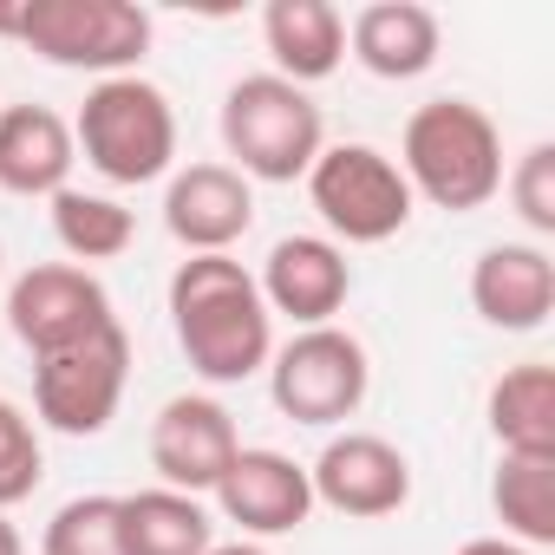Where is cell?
<instances>
[{
    "mask_svg": "<svg viewBox=\"0 0 555 555\" xmlns=\"http://www.w3.org/2000/svg\"><path fill=\"white\" fill-rule=\"evenodd\" d=\"M170 327L196 379L242 386L268 373L274 353V314L255 288V274L235 255H190L170 274Z\"/></svg>",
    "mask_w": 555,
    "mask_h": 555,
    "instance_id": "obj_1",
    "label": "cell"
},
{
    "mask_svg": "<svg viewBox=\"0 0 555 555\" xmlns=\"http://www.w3.org/2000/svg\"><path fill=\"white\" fill-rule=\"evenodd\" d=\"M399 177L431 209L470 216L503 190V131L470 99H431L399 131Z\"/></svg>",
    "mask_w": 555,
    "mask_h": 555,
    "instance_id": "obj_2",
    "label": "cell"
},
{
    "mask_svg": "<svg viewBox=\"0 0 555 555\" xmlns=\"http://www.w3.org/2000/svg\"><path fill=\"white\" fill-rule=\"evenodd\" d=\"M222 151L248 183H295L327 151L321 105L274 73H248L222 92Z\"/></svg>",
    "mask_w": 555,
    "mask_h": 555,
    "instance_id": "obj_3",
    "label": "cell"
},
{
    "mask_svg": "<svg viewBox=\"0 0 555 555\" xmlns=\"http://www.w3.org/2000/svg\"><path fill=\"white\" fill-rule=\"evenodd\" d=\"M73 144H79V157H86L105 183L138 190V183L170 177V164H177V112H170V99H164L151 79H138V73L99 79V86L86 92L79 118H73Z\"/></svg>",
    "mask_w": 555,
    "mask_h": 555,
    "instance_id": "obj_4",
    "label": "cell"
},
{
    "mask_svg": "<svg viewBox=\"0 0 555 555\" xmlns=\"http://www.w3.org/2000/svg\"><path fill=\"white\" fill-rule=\"evenodd\" d=\"M14 40L34 47L47 66L125 79L151 53V14L131 0H21Z\"/></svg>",
    "mask_w": 555,
    "mask_h": 555,
    "instance_id": "obj_5",
    "label": "cell"
},
{
    "mask_svg": "<svg viewBox=\"0 0 555 555\" xmlns=\"http://www.w3.org/2000/svg\"><path fill=\"white\" fill-rule=\"evenodd\" d=\"M373 392V360L347 327H301L268 353V399L295 425H347Z\"/></svg>",
    "mask_w": 555,
    "mask_h": 555,
    "instance_id": "obj_6",
    "label": "cell"
},
{
    "mask_svg": "<svg viewBox=\"0 0 555 555\" xmlns=\"http://www.w3.org/2000/svg\"><path fill=\"white\" fill-rule=\"evenodd\" d=\"M301 183H308V203L321 209V222L340 242H360V248L392 242L412 222V203H418L412 183L399 177V164L379 144H327Z\"/></svg>",
    "mask_w": 555,
    "mask_h": 555,
    "instance_id": "obj_7",
    "label": "cell"
},
{
    "mask_svg": "<svg viewBox=\"0 0 555 555\" xmlns=\"http://www.w3.org/2000/svg\"><path fill=\"white\" fill-rule=\"evenodd\" d=\"M125 386H131V334L125 327H105L66 353L34 360V412L60 438H99L118 418Z\"/></svg>",
    "mask_w": 555,
    "mask_h": 555,
    "instance_id": "obj_8",
    "label": "cell"
},
{
    "mask_svg": "<svg viewBox=\"0 0 555 555\" xmlns=\"http://www.w3.org/2000/svg\"><path fill=\"white\" fill-rule=\"evenodd\" d=\"M8 327H14V340L34 360H47V353H66L79 340L118 327V314H112V295H105V282L92 268L40 261V268H27L21 282L8 288Z\"/></svg>",
    "mask_w": 555,
    "mask_h": 555,
    "instance_id": "obj_9",
    "label": "cell"
},
{
    "mask_svg": "<svg viewBox=\"0 0 555 555\" xmlns=\"http://www.w3.org/2000/svg\"><path fill=\"white\" fill-rule=\"evenodd\" d=\"M308 483H314V503H327L334 516H353V522H379L412 503V464L379 431L327 438L321 457L308 464Z\"/></svg>",
    "mask_w": 555,
    "mask_h": 555,
    "instance_id": "obj_10",
    "label": "cell"
},
{
    "mask_svg": "<svg viewBox=\"0 0 555 555\" xmlns=\"http://www.w3.org/2000/svg\"><path fill=\"white\" fill-rule=\"evenodd\" d=\"M235 451H242V431H235L229 405L209 392H177L151 418V470L164 477V490L209 496L222 483V470L235 464Z\"/></svg>",
    "mask_w": 555,
    "mask_h": 555,
    "instance_id": "obj_11",
    "label": "cell"
},
{
    "mask_svg": "<svg viewBox=\"0 0 555 555\" xmlns=\"http://www.w3.org/2000/svg\"><path fill=\"white\" fill-rule=\"evenodd\" d=\"M209 496H216L222 522L242 529V542L248 535H288V529H301L314 516L308 464H295L288 451H268V444H242Z\"/></svg>",
    "mask_w": 555,
    "mask_h": 555,
    "instance_id": "obj_12",
    "label": "cell"
},
{
    "mask_svg": "<svg viewBox=\"0 0 555 555\" xmlns=\"http://www.w3.org/2000/svg\"><path fill=\"white\" fill-rule=\"evenodd\" d=\"M255 288L268 314H288L295 327H334V314L353 295V268L334 235H282L268 248Z\"/></svg>",
    "mask_w": 555,
    "mask_h": 555,
    "instance_id": "obj_13",
    "label": "cell"
},
{
    "mask_svg": "<svg viewBox=\"0 0 555 555\" xmlns=\"http://www.w3.org/2000/svg\"><path fill=\"white\" fill-rule=\"evenodd\" d=\"M255 222V183L235 164H183L164 183V229L190 255H229Z\"/></svg>",
    "mask_w": 555,
    "mask_h": 555,
    "instance_id": "obj_14",
    "label": "cell"
},
{
    "mask_svg": "<svg viewBox=\"0 0 555 555\" xmlns=\"http://www.w3.org/2000/svg\"><path fill=\"white\" fill-rule=\"evenodd\" d=\"M470 308L503 334H535L555 314V261L535 242H496L470 268Z\"/></svg>",
    "mask_w": 555,
    "mask_h": 555,
    "instance_id": "obj_15",
    "label": "cell"
},
{
    "mask_svg": "<svg viewBox=\"0 0 555 555\" xmlns=\"http://www.w3.org/2000/svg\"><path fill=\"white\" fill-rule=\"evenodd\" d=\"M79 144L73 125L47 105H8L0 112V190L8 196H60L73 183Z\"/></svg>",
    "mask_w": 555,
    "mask_h": 555,
    "instance_id": "obj_16",
    "label": "cell"
},
{
    "mask_svg": "<svg viewBox=\"0 0 555 555\" xmlns=\"http://www.w3.org/2000/svg\"><path fill=\"white\" fill-rule=\"evenodd\" d=\"M261 47L274 53V79L321 86L347 60V21L334 0H268L261 8Z\"/></svg>",
    "mask_w": 555,
    "mask_h": 555,
    "instance_id": "obj_17",
    "label": "cell"
},
{
    "mask_svg": "<svg viewBox=\"0 0 555 555\" xmlns=\"http://www.w3.org/2000/svg\"><path fill=\"white\" fill-rule=\"evenodd\" d=\"M347 47L373 79H425L438 66V14L418 0H373L347 21Z\"/></svg>",
    "mask_w": 555,
    "mask_h": 555,
    "instance_id": "obj_18",
    "label": "cell"
},
{
    "mask_svg": "<svg viewBox=\"0 0 555 555\" xmlns=\"http://www.w3.org/2000/svg\"><path fill=\"white\" fill-rule=\"evenodd\" d=\"M125 509V555H209L216 548V516L203 509V496L183 490H131L118 496Z\"/></svg>",
    "mask_w": 555,
    "mask_h": 555,
    "instance_id": "obj_19",
    "label": "cell"
},
{
    "mask_svg": "<svg viewBox=\"0 0 555 555\" xmlns=\"http://www.w3.org/2000/svg\"><path fill=\"white\" fill-rule=\"evenodd\" d=\"M490 438L509 457H555V373L542 360H522L490 386Z\"/></svg>",
    "mask_w": 555,
    "mask_h": 555,
    "instance_id": "obj_20",
    "label": "cell"
},
{
    "mask_svg": "<svg viewBox=\"0 0 555 555\" xmlns=\"http://www.w3.org/2000/svg\"><path fill=\"white\" fill-rule=\"evenodd\" d=\"M490 503H496V522L509 542L522 548H548L555 542V457H496V477H490Z\"/></svg>",
    "mask_w": 555,
    "mask_h": 555,
    "instance_id": "obj_21",
    "label": "cell"
},
{
    "mask_svg": "<svg viewBox=\"0 0 555 555\" xmlns=\"http://www.w3.org/2000/svg\"><path fill=\"white\" fill-rule=\"evenodd\" d=\"M53 235H60V248L86 268V261H118L125 248H131V235H138V222H131V209L118 203V196H99V190H60L53 196Z\"/></svg>",
    "mask_w": 555,
    "mask_h": 555,
    "instance_id": "obj_22",
    "label": "cell"
},
{
    "mask_svg": "<svg viewBox=\"0 0 555 555\" xmlns=\"http://www.w3.org/2000/svg\"><path fill=\"white\" fill-rule=\"evenodd\" d=\"M40 555H125V509H118V496L92 490V496L60 503L47 535H40Z\"/></svg>",
    "mask_w": 555,
    "mask_h": 555,
    "instance_id": "obj_23",
    "label": "cell"
},
{
    "mask_svg": "<svg viewBox=\"0 0 555 555\" xmlns=\"http://www.w3.org/2000/svg\"><path fill=\"white\" fill-rule=\"evenodd\" d=\"M47 477V451H40V425L14 405L0 399V516H8L14 503H27Z\"/></svg>",
    "mask_w": 555,
    "mask_h": 555,
    "instance_id": "obj_24",
    "label": "cell"
},
{
    "mask_svg": "<svg viewBox=\"0 0 555 555\" xmlns=\"http://www.w3.org/2000/svg\"><path fill=\"white\" fill-rule=\"evenodd\" d=\"M503 190L535 235H555V144H529L516 170H503Z\"/></svg>",
    "mask_w": 555,
    "mask_h": 555,
    "instance_id": "obj_25",
    "label": "cell"
},
{
    "mask_svg": "<svg viewBox=\"0 0 555 555\" xmlns=\"http://www.w3.org/2000/svg\"><path fill=\"white\" fill-rule=\"evenodd\" d=\"M457 555H535V548H522V542H509V535H470Z\"/></svg>",
    "mask_w": 555,
    "mask_h": 555,
    "instance_id": "obj_26",
    "label": "cell"
},
{
    "mask_svg": "<svg viewBox=\"0 0 555 555\" xmlns=\"http://www.w3.org/2000/svg\"><path fill=\"white\" fill-rule=\"evenodd\" d=\"M0 555H27V542H21V529L0 516Z\"/></svg>",
    "mask_w": 555,
    "mask_h": 555,
    "instance_id": "obj_27",
    "label": "cell"
},
{
    "mask_svg": "<svg viewBox=\"0 0 555 555\" xmlns=\"http://www.w3.org/2000/svg\"><path fill=\"white\" fill-rule=\"evenodd\" d=\"M209 555H268V548H261V542H216Z\"/></svg>",
    "mask_w": 555,
    "mask_h": 555,
    "instance_id": "obj_28",
    "label": "cell"
}]
</instances>
